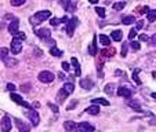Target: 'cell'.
I'll use <instances>...</instances> for the list:
<instances>
[{
	"mask_svg": "<svg viewBox=\"0 0 156 132\" xmlns=\"http://www.w3.org/2000/svg\"><path fill=\"white\" fill-rule=\"evenodd\" d=\"M127 105H129L131 109H134L136 112H142L141 106H140V103L137 102V100H131V99H129V100H127Z\"/></svg>",
	"mask_w": 156,
	"mask_h": 132,
	"instance_id": "cell-17",
	"label": "cell"
},
{
	"mask_svg": "<svg viewBox=\"0 0 156 132\" xmlns=\"http://www.w3.org/2000/svg\"><path fill=\"white\" fill-rule=\"evenodd\" d=\"M151 46H153V47H156V33L151 37Z\"/></svg>",
	"mask_w": 156,
	"mask_h": 132,
	"instance_id": "cell-45",
	"label": "cell"
},
{
	"mask_svg": "<svg viewBox=\"0 0 156 132\" xmlns=\"http://www.w3.org/2000/svg\"><path fill=\"white\" fill-rule=\"evenodd\" d=\"M73 92V84L72 83H65L64 87L61 88V91H59V102H64V99L68 95H71Z\"/></svg>",
	"mask_w": 156,
	"mask_h": 132,
	"instance_id": "cell-2",
	"label": "cell"
},
{
	"mask_svg": "<svg viewBox=\"0 0 156 132\" xmlns=\"http://www.w3.org/2000/svg\"><path fill=\"white\" fill-rule=\"evenodd\" d=\"M14 37L18 39V40H22V41H24L25 39H27V35H25V32H17L14 35Z\"/></svg>",
	"mask_w": 156,
	"mask_h": 132,
	"instance_id": "cell-33",
	"label": "cell"
},
{
	"mask_svg": "<svg viewBox=\"0 0 156 132\" xmlns=\"http://www.w3.org/2000/svg\"><path fill=\"white\" fill-rule=\"evenodd\" d=\"M50 17H51V11L41 10V11H37L35 15L30 17V22H32V25H39L41 22H44V21H47Z\"/></svg>",
	"mask_w": 156,
	"mask_h": 132,
	"instance_id": "cell-1",
	"label": "cell"
},
{
	"mask_svg": "<svg viewBox=\"0 0 156 132\" xmlns=\"http://www.w3.org/2000/svg\"><path fill=\"white\" fill-rule=\"evenodd\" d=\"M138 74H140V69H136V70L133 72V80L136 81V84H137V85H140V84H141V80H140Z\"/></svg>",
	"mask_w": 156,
	"mask_h": 132,
	"instance_id": "cell-30",
	"label": "cell"
},
{
	"mask_svg": "<svg viewBox=\"0 0 156 132\" xmlns=\"http://www.w3.org/2000/svg\"><path fill=\"white\" fill-rule=\"evenodd\" d=\"M22 40H18V39H12V41H11V51H12V54L14 55H17V54H20L21 51H22Z\"/></svg>",
	"mask_w": 156,
	"mask_h": 132,
	"instance_id": "cell-6",
	"label": "cell"
},
{
	"mask_svg": "<svg viewBox=\"0 0 156 132\" xmlns=\"http://www.w3.org/2000/svg\"><path fill=\"white\" fill-rule=\"evenodd\" d=\"M122 37H123V33H122V30H113V32L111 33V39H112L113 41H120Z\"/></svg>",
	"mask_w": 156,
	"mask_h": 132,
	"instance_id": "cell-20",
	"label": "cell"
},
{
	"mask_svg": "<svg viewBox=\"0 0 156 132\" xmlns=\"http://www.w3.org/2000/svg\"><path fill=\"white\" fill-rule=\"evenodd\" d=\"M64 128L66 131H76L77 129V124H75L73 121H65L64 123Z\"/></svg>",
	"mask_w": 156,
	"mask_h": 132,
	"instance_id": "cell-18",
	"label": "cell"
},
{
	"mask_svg": "<svg viewBox=\"0 0 156 132\" xmlns=\"http://www.w3.org/2000/svg\"><path fill=\"white\" fill-rule=\"evenodd\" d=\"M147 19L149 22H155L156 21V10H149V12L147 14Z\"/></svg>",
	"mask_w": 156,
	"mask_h": 132,
	"instance_id": "cell-28",
	"label": "cell"
},
{
	"mask_svg": "<svg viewBox=\"0 0 156 132\" xmlns=\"http://www.w3.org/2000/svg\"><path fill=\"white\" fill-rule=\"evenodd\" d=\"M86 112H87L88 114L97 116V114H100V107H98V106H95V105H93V106H88V107L86 109Z\"/></svg>",
	"mask_w": 156,
	"mask_h": 132,
	"instance_id": "cell-19",
	"label": "cell"
},
{
	"mask_svg": "<svg viewBox=\"0 0 156 132\" xmlns=\"http://www.w3.org/2000/svg\"><path fill=\"white\" fill-rule=\"evenodd\" d=\"M140 40H142V41H148V36L141 35V36H140Z\"/></svg>",
	"mask_w": 156,
	"mask_h": 132,
	"instance_id": "cell-48",
	"label": "cell"
},
{
	"mask_svg": "<svg viewBox=\"0 0 156 132\" xmlns=\"http://www.w3.org/2000/svg\"><path fill=\"white\" fill-rule=\"evenodd\" d=\"M134 22H136V18L133 15H126V17L122 18V24L124 25H130V24H134Z\"/></svg>",
	"mask_w": 156,
	"mask_h": 132,
	"instance_id": "cell-22",
	"label": "cell"
},
{
	"mask_svg": "<svg viewBox=\"0 0 156 132\" xmlns=\"http://www.w3.org/2000/svg\"><path fill=\"white\" fill-rule=\"evenodd\" d=\"M118 95L119 96H122V98H126V99H129L130 96L133 95V91H131V88L130 87H119L118 88Z\"/></svg>",
	"mask_w": 156,
	"mask_h": 132,
	"instance_id": "cell-7",
	"label": "cell"
},
{
	"mask_svg": "<svg viewBox=\"0 0 156 132\" xmlns=\"http://www.w3.org/2000/svg\"><path fill=\"white\" fill-rule=\"evenodd\" d=\"M142 26H144V21H138V24H137L136 29H137V30H140V29H141Z\"/></svg>",
	"mask_w": 156,
	"mask_h": 132,
	"instance_id": "cell-47",
	"label": "cell"
},
{
	"mask_svg": "<svg viewBox=\"0 0 156 132\" xmlns=\"http://www.w3.org/2000/svg\"><path fill=\"white\" fill-rule=\"evenodd\" d=\"M80 87L84 88V90H91V88L94 87V83L90 79H82L80 80Z\"/></svg>",
	"mask_w": 156,
	"mask_h": 132,
	"instance_id": "cell-14",
	"label": "cell"
},
{
	"mask_svg": "<svg viewBox=\"0 0 156 132\" xmlns=\"http://www.w3.org/2000/svg\"><path fill=\"white\" fill-rule=\"evenodd\" d=\"M69 2H71V0H59V3H61V6H62V7H64V8H65V10H66V7H68Z\"/></svg>",
	"mask_w": 156,
	"mask_h": 132,
	"instance_id": "cell-42",
	"label": "cell"
},
{
	"mask_svg": "<svg viewBox=\"0 0 156 132\" xmlns=\"http://www.w3.org/2000/svg\"><path fill=\"white\" fill-rule=\"evenodd\" d=\"M21 91H22V92H28V91H29V84H27V85H22V87H21Z\"/></svg>",
	"mask_w": 156,
	"mask_h": 132,
	"instance_id": "cell-46",
	"label": "cell"
},
{
	"mask_svg": "<svg viewBox=\"0 0 156 132\" xmlns=\"http://www.w3.org/2000/svg\"><path fill=\"white\" fill-rule=\"evenodd\" d=\"M27 117L30 120V123H32V125H39V123H40V116H39V113L36 112V110H32V109H29V112H27Z\"/></svg>",
	"mask_w": 156,
	"mask_h": 132,
	"instance_id": "cell-5",
	"label": "cell"
},
{
	"mask_svg": "<svg viewBox=\"0 0 156 132\" xmlns=\"http://www.w3.org/2000/svg\"><path fill=\"white\" fill-rule=\"evenodd\" d=\"M50 54H51V55H54V56H61L62 55V51L58 50L57 47H51L50 48Z\"/></svg>",
	"mask_w": 156,
	"mask_h": 132,
	"instance_id": "cell-31",
	"label": "cell"
},
{
	"mask_svg": "<svg viewBox=\"0 0 156 132\" xmlns=\"http://www.w3.org/2000/svg\"><path fill=\"white\" fill-rule=\"evenodd\" d=\"M14 123H15V125H17V128L20 129L21 132H28L29 131V125H27L25 123H22V121L20 120V118H14Z\"/></svg>",
	"mask_w": 156,
	"mask_h": 132,
	"instance_id": "cell-12",
	"label": "cell"
},
{
	"mask_svg": "<svg viewBox=\"0 0 156 132\" xmlns=\"http://www.w3.org/2000/svg\"><path fill=\"white\" fill-rule=\"evenodd\" d=\"M61 66H62V69H64L65 72H69V70H71V66H69L68 62H62Z\"/></svg>",
	"mask_w": 156,
	"mask_h": 132,
	"instance_id": "cell-41",
	"label": "cell"
},
{
	"mask_svg": "<svg viewBox=\"0 0 156 132\" xmlns=\"http://www.w3.org/2000/svg\"><path fill=\"white\" fill-rule=\"evenodd\" d=\"M88 2H90L91 4H97L98 3V0H88Z\"/></svg>",
	"mask_w": 156,
	"mask_h": 132,
	"instance_id": "cell-49",
	"label": "cell"
},
{
	"mask_svg": "<svg viewBox=\"0 0 156 132\" xmlns=\"http://www.w3.org/2000/svg\"><path fill=\"white\" fill-rule=\"evenodd\" d=\"M115 52H116V50H115V47H109L108 46V48H106V50H102L101 51V55L102 56H113L115 55Z\"/></svg>",
	"mask_w": 156,
	"mask_h": 132,
	"instance_id": "cell-16",
	"label": "cell"
},
{
	"mask_svg": "<svg viewBox=\"0 0 156 132\" xmlns=\"http://www.w3.org/2000/svg\"><path fill=\"white\" fill-rule=\"evenodd\" d=\"M130 47H131L133 50L138 51L140 48H141V46H140V43H138V41H131V43H130Z\"/></svg>",
	"mask_w": 156,
	"mask_h": 132,
	"instance_id": "cell-37",
	"label": "cell"
},
{
	"mask_svg": "<svg viewBox=\"0 0 156 132\" xmlns=\"http://www.w3.org/2000/svg\"><path fill=\"white\" fill-rule=\"evenodd\" d=\"M25 2H27V0H10L11 6H14V7H20V6H22V4H25Z\"/></svg>",
	"mask_w": 156,
	"mask_h": 132,
	"instance_id": "cell-32",
	"label": "cell"
},
{
	"mask_svg": "<svg viewBox=\"0 0 156 132\" xmlns=\"http://www.w3.org/2000/svg\"><path fill=\"white\" fill-rule=\"evenodd\" d=\"M95 12H97L98 15H100V17H105V8H102V7H97V8H95Z\"/></svg>",
	"mask_w": 156,
	"mask_h": 132,
	"instance_id": "cell-38",
	"label": "cell"
},
{
	"mask_svg": "<svg viewBox=\"0 0 156 132\" xmlns=\"http://www.w3.org/2000/svg\"><path fill=\"white\" fill-rule=\"evenodd\" d=\"M75 7H76V2H75V0H71L68 7H66V10H68V11H75Z\"/></svg>",
	"mask_w": 156,
	"mask_h": 132,
	"instance_id": "cell-36",
	"label": "cell"
},
{
	"mask_svg": "<svg viewBox=\"0 0 156 132\" xmlns=\"http://www.w3.org/2000/svg\"><path fill=\"white\" fill-rule=\"evenodd\" d=\"M94 105H102V106H109V102L106 99H102V98H95V99L91 100Z\"/></svg>",
	"mask_w": 156,
	"mask_h": 132,
	"instance_id": "cell-27",
	"label": "cell"
},
{
	"mask_svg": "<svg viewBox=\"0 0 156 132\" xmlns=\"http://www.w3.org/2000/svg\"><path fill=\"white\" fill-rule=\"evenodd\" d=\"M11 128H12L11 120H10L7 116H4V117L2 118V131H3V132H9Z\"/></svg>",
	"mask_w": 156,
	"mask_h": 132,
	"instance_id": "cell-9",
	"label": "cell"
},
{
	"mask_svg": "<svg viewBox=\"0 0 156 132\" xmlns=\"http://www.w3.org/2000/svg\"><path fill=\"white\" fill-rule=\"evenodd\" d=\"M77 25H79V19H77L76 17H73L72 19L68 21V24H66V35H68L69 37L73 36V32H75V29H76Z\"/></svg>",
	"mask_w": 156,
	"mask_h": 132,
	"instance_id": "cell-4",
	"label": "cell"
},
{
	"mask_svg": "<svg viewBox=\"0 0 156 132\" xmlns=\"http://www.w3.org/2000/svg\"><path fill=\"white\" fill-rule=\"evenodd\" d=\"M4 63H6L7 68H14V66H17L18 65V61L14 58H6L4 59Z\"/></svg>",
	"mask_w": 156,
	"mask_h": 132,
	"instance_id": "cell-23",
	"label": "cell"
},
{
	"mask_svg": "<svg viewBox=\"0 0 156 132\" xmlns=\"http://www.w3.org/2000/svg\"><path fill=\"white\" fill-rule=\"evenodd\" d=\"M136 33H137V29H136V28H133V29L130 30V33H129V37H130V39H134Z\"/></svg>",
	"mask_w": 156,
	"mask_h": 132,
	"instance_id": "cell-43",
	"label": "cell"
},
{
	"mask_svg": "<svg viewBox=\"0 0 156 132\" xmlns=\"http://www.w3.org/2000/svg\"><path fill=\"white\" fill-rule=\"evenodd\" d=\"M127 47H129L127 44H123V46H122V51H120V54H122V56H123V58L127 55Z\"/></svg>",
	"mask_w": 156,
	"mask_h": 132,
	"instance_id": "cell-40",
	"label": "cell"
},
{
	"mask_svg": "<svg viewBox=\"0 0 156 132\" xmlns=\"http://www.w3.org/2000/svg\"><path fill=\"white\" fill-rule=\"evenodd\" d=\"M152 98L156 100V92H153V94H152Z\"/></svg>",
	"mask_w": 156,
	"mask_h": 132,
	"instance_id": "cell-51",
	"label": "cell"
},
{
	"mask_svg": "<svg viewBox=\"0 0 156 132\" xmlns=\"http://www.w3.org/2000/svg\"><path fill=\"white\" fill-rule=\"evenodd\" d=\"M77 129H80V131H94V125H91V124L88 123H80L77 124Z\"/></svg>",
	"mask_w": 156,
	"mask_h": 132,
	"instance_id": "cell-15",
	"label": "cell"
},
{
	"mask_svg": "<svg viewBox=\"0 0 156 132\" xmlns=\"http://www.w3.org/2000/svg\"><path fill=\"white\" fill-rule=\"evenodd\" d=\"M0 54H2V61H4V59H6V58H9V55H7V54H9V50H7L6 47H3V48H2V51H0Z\"/></svg>",
	"mask_w": 156,
	"mask_h": 132,
	"instance_id": "cell-35",
	"label": "cell"
},
{
	"mask_svg": "<svg viewBox=\"0 0 156 132\" xmlns=\"http://www.w3.org/2000/svg\"><path fill=\"white\" fill-rule=\"evenodd\" d=\"M71 63H72V66H73V69H75V74H76V77H80V73H82V70H80L79 61H77V59L75 58V56H72Z\"/></svg>",
	"mask_w": 156,
	"mask_h": 132,
	"instance_id": "cell-13",
	"label": "cell"
},
{
	"mask_svg": "<svg viewBox=\"0 0 156 132\" xmlns=\"http://www.w3.org/2000/svg\"><path fill=\"white\" fill-rule=\"evenodd\" d=\"M152 76H153V79H156V70L152 72Z\"/></svg>",
	"mask_w": 156,
	"mask_h": 132,
	"instance_id": "cell-50",
	"label": "cell"
},
{
	"mask_svg": "<svg viewBox=\"0 0 156 132\" xmlns=\"http://www.w3.org/2000/svg\"><path fill=\"white\" fill-rule=\"evenodd\" d=\"M18 28H20V21H18V18H14L9 25V33L15 35V33L18 32Z\"/></svg>",
	"mask_w": 156,
	"mask_h": 132,
	"instance_id": "cell-10",
	"label": "cell"
},
{
	"mask_svg": "<svg viewBox=\"0 0 156 132\" xmlns=\"http://www.w3.org/2000/svg\"><path fill=\"white\" fill-rule=\"evenodd\" d=\"M47 106L51 109V110H53L54 113H58V106H57V105H54V103H51V102H47Z\"/></svg>",
	"mask_w": 156,
	"mask_h": 132,
	"instance_id": "cell-39",
	"label": "cell"
},
{
	"mask_svg": "<svg viewBox=\"0 0 156 132\" xmlns=\"http://www.w3.org/2000/svg\"><path fill=\"white\" fill-rule=\"evenodd\" d=\"M37 79H39V81L44 83V84H47V83L54 81L55 76H54V73H51L50 70H43V72H40V73H39Z\"/></svg>",
	"mask_w": 156,
	"mask_h": 132,
	"instance_id": "cell-3",
	"label": "cell"
},
{
	"mask_svg": "<svg viewBox=\"0 0 156 132\" xmlns=\"http://www.w3.org/2000/svg\"><path fill=\"white\" fill-rule=\"evenodd\" d=\"M137 11H138V14H148V12H149V8H148V6H142V7H138Z\"/></svg>",
	"mask_w": 156,
	"mask_h": 132,
	"instance_id": "cell-34",
	"label": "cell"
},
{
	"mask_svg": "<svg viewBox=\"0 0 156 132\" xmlns=\"http://www.w3.org/2000/svg\"><path fill=\"white\" fill-rule=\"evenodd\" d=\"M35 33H36V36H37V37H40V39H50V36H51L50 29H47V28H41V29H37Z\"/></svg>",
	"mask_w": 156,
	"mask_h": 132,
	"instance_id": "cell-11",
	"label": "cell"
},
{
	"mask_svg": "<svg viewBox=\"0 0 156 132\" xmlns=\"http://www.w3.org/2000/svg\"><path fill=\"white\" fill-rule=\"evenodd\" d=\"M62 22H68V18H66V17H62V18H53V19L50 21V24L53 25V26H57V25L62 24Z\"/></svg>",
	"mask_w": 156,
	"mask_h": 132,
	"instance_id": "cell-21",
	"label": "cell"
},
{
	"mask_svg": "<svg viewBox=\"0 0 156 132\" xmlns=\"http://www.w3.org/2000/svg\"><path fill=\"white\" fill-rule=\"evenodd\" d=\"M124 7H126V2H118V3H113V10H116V11H120V10H123Z\"/></svg>",
	"mask_w": 156,
	"mask_h": 132,
	"instance_id": "cell-29",
	"label": "cell"
},
{
	"mask_svg": "<svg viewBox=\"0 0 156 132\" xmlns=\"http://www.w3.org/2000/svg\"><path fill=\"white\" fill-rule=\"evenodd\" d=\"M11 99L14 100L15 103H18V105L24 106V107H27V109H30V105H29V103H28L27 100L22 99V98H21L18 94H14V92H12V94H11Z\"/></svg>",
	"mask_w": 156,
	"mask_h": 132,
	"instance_id": "cell-8",
	"label": "cell"
},
{
	"mask_svg": "<svg viewBox=\"0 0 156 132\" xmlns=\"http://www.w3.org/2000/svg\"><path fill=\"white\" fill-rule=\"evenodd\" d=\"M100 43L102 44V46H105V47H108V46H111V39L108 37V36L105 35H100Z\"/></svg>",
	"mask_w": 156,
	"mask_h": 132,
	"instance_id": "cell-25",
	"label": "cell"
},
{
	"mask_svg": "<svg viewBox=\"0 0 156 132\" xmlns=\"http://www.w3.org/2000/svg\"><path fill=\"white\" fill-rule=\"evenodd\" d=\"M7 91H15V85L14 84H11V83H9L7 84V88H6Z\"/></svg>",
	"mask_w": 156,
	"mask_h": 132,
	"instance_id": "cell-44",
	"label": "cell"
},
{
	"mask_svg": "<svg viewBox=\"0 0 156 132\" xmlns=\"http://www.w3.org/2000/svg\"><path fill=\"white\" fill-rule=\"evenodd\" d=\"M88 54H90V55H95V54H97V44H95V36H94V39H93L91 44H90V47H88Z\"/></svg>",
	"mask_w": 156,
	"mask_h": 132,
	"instance_id": "cell-24",
	"label": "cell"
},
{
	"mask_svg": "<svg viewBox=\"0 0 156 132\" xmlns=\"http://www.w3.org/2000/svg\"><path fill=\"white\" fill-rule=\"evenodd\" d=\"M113 90H115V84H113V83H108V84L105 85V88H104V91H105L108 95H112Z\"/></svg>",
	"mask_w": 156,
	"mask_h": 132,
	"instance_id": "cell-26",
	"label": "cell"
}]
</instances>
